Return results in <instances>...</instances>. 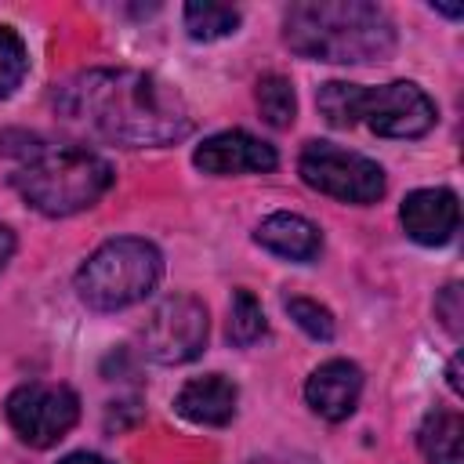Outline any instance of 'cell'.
Wrapping results in <instances>:
<instances>
[{
    "instance_id": "cell-1",
    "label": "cell",
    "mask_w": 464,
    "mask_h": 464,
    "mask_svg": "<svg viewBox=\"0 0 464 464\" xmlns=\"http://www.w3.org/2000/svg\"><path fill=\"white\" fill-rule=\"evenodd\" d=\"M65 123L83 127L116 145H174L192 134L185 98L160 76L141 69H87L54 91Z\"/></svg>"
},
{
    "instance_id": "cell-2",
    "label": "cell",
    "mask_w": 464,
    "mask_h": 464,
    "mask_svg": "<svg viewBox=\"0 0 464 464\" xmlns=\"http://www.w3.org/2000/svg\"><path fill=\"white\" fill-rule=\"evenodd\" d=\"M283 40L301 58L366 65L395 51V25L384 7L366 0H304L286 7Z\"/></svg>"
},
{
    "instance_id": "cell-3",
    "label": "cell",
    "mask_w": 464,
    "mask_h": 464,
    "mask_svg": "<svg viewBox=\"0 0 464 464\" xmlns=\"http://www.w3.org/2000/svg\"><path fill=\"white\" fill-rule=\"evenodd\" d=\"M11 185L33 210L47 218H69L94 207L109 192L112 167L87 145L40 141L22 152Z\"/></svg>"
},
{
    "instance_id": "cell-4",
    "label": "cell",
    "mask_w": 464,
    "mask_h": 464,
    "mask_svg": "<svg viewBox=\"0 0 464 464\" xmlns=\"http://www.w3.org/2000/svg\"><path fill=\"white\" fill-rule=\"evenodd\" d=\"M315 105L330 127L366 123L381 138H420L435 127V102L410 80H392L381 87L330 80L319 87Z\"/></svg>"
},
{
    "instance_id": "cell-5",
    "label": "cell",
    "mask_w": 464,
    "mask_h": 464,
    "mask_svg": "<svg viewBox=\"0 0 464 464\" xmlns=\"http://www.w3.org/2000/svg\"><path fill=\"white\" fill-rule=\"evenodd\" d=\"M163 276V254L138 236L102 243L76 272V294L94 312H116L145 301Z\"/></svg>"
},
{
    "instance_id": "cell-6",
    "label": "cell",
    "mask_w": 464,
    "mask_h": 464,
    "mask_svg": "<svg viewBox=\"0 0 464 464\" xmlns=\"http://www.w3.org/2000/svg\"><path fill=\"white\" fill-rule=\"evenodd\" d=\"M301 181L315 192H326L344 203H377L384 196V170L352 149H341L334 141H308L297 156Z\"/></svg>"
},
{
    "instance_id": "cell-7",
    "label": "cell",
    "mask_w": 464,
    "mask_h": 464,
    "mask_svg": "<svg viewBox=\"0 0 464 464\" xmlns=\"http://www.w3.org/2000/svg\"><path fill=\"white\" fill-rule=\"evenodd\" d=\"M4 413H7V424L14 428V435L22 442L47 450V446L62 442L72 431V424L80 420V399L65 384L33 381V384H22L7 395Z\"/></svg>"
},
{
    "instance_id": "cell-8",
    "label": "cell",
    "mask_w": 464,
    "mask_h": 464,
    "mask_svg": "<svg viewBox=\"0 0 464 464\" xmlns=\"http://www.w3.org/2000/svg\"><path fill=\"white\" fill-rule=\"evenodd\" d=\"M207 344V308L192 294L163 297L145 326H141V352L160 366L192 362Z\"/></svg>"
},
{
    "instance_id": "cell-9",
    "label": "cell",
    "mask_w": 464,
    "mask_h": 464,
    "mask_svg": "<svg viewBox=\"0 0 464 464\" xmlns=\"http://www.w3.org/2000/svg\"><path fill=\"white\" fill-rule=\"evenodd\" d=\"M192 163L203 174L228 178V174H265L279 163V156L268 141H261L246 130H218V134L203 138Z\"/></svg>"
},
{
    "instance_id": "cell-10",
    "label": "cell",
    "mask_w": 464,
    "mask_h": 464,
    "mask_svg": "<svg viewBox=\"0 0 464 464\" xmlns=\"http://www.w3.org/2000/svg\"><path fill=\"white\" fill-rule=\"evenodd\" d=\"M399 221L406 236L420 246H439L457 232L460 221V203L450 188H417L402 199Z\"/></svg>"
},
{
    "instance_id": "cell-11",
    "label": "cell",
    "mask_w": 464,
    "mask_h": 464,
    "mask_svg": "<svg viewBox=\"0 0 464 464\" xmlns=\"http://www.w3.org/2000/svg\"><path fill=\"white\" fill-rule=\"evenodd\" d=\"M359 392H362V370L348 359H330V362L315 366L312 377L304 381V402L323 420L352 417V410L359 402Z\"/></svg>"
},
{
    "instance_id": "cell-12",
    "label": "cell",
    "mask_w": 464,
    "mask_h": 464,
    "mask_svg": "<svg viewBox=\"0 0 464 464\" xmlns=\"http://www.w3.org/2000/svg\"><path fill=\"white\" fill-rule=\"evenodd\" d=\"M236 399H239V392L225 373H203V377H192L174 395V410L192 424L218 428L236 417Z\"/></svg>"
},
{
    "instance_id": "cell-13",
    "label": "cell",
    "mask_w": 464,
    "mask_h": 464,
    "mask_svg": "<svg viewBox=\"0 0 464 464\" xmlns=\"http://www.w3.org/2000/svg\"><path fill=\"white\" fill-rule=\"evenodd\" d=\"M254 239H257L265 250H272L276 257H286V261H315L319 250H323L319 228H315L308 218L290 214V210L268 214V218L257 225Z\"/></svg>"
},
{
    "instance_id": "cell-14",
    "label": "cell",
    "mask_w": 464,
    "mask_h": 464,
    "mask_svg": "<svg viewBox=\"0 0 464 464\" xmlns=\"http://www.w3.org/2000/svg\"><path fill=\"white\" fill-rule=\"evenodd\" d=\"M460 442H464V420H460V413H453V410H431L420 420L417 446H420V453H424L428 464H464Z\"/></svg>"
},
{
    "instance_id": "cell-15",
    "label": "cell",
    "mask_w": 464,
    "mask_h": 464,
    "mask_svg": "<svg viewBox=\"0 0 464 464\" xmlns=\"http://www.w3.org/2000/svg\"><path fill=\"white\" fill-rule=\"evenodd\" d=\"M239 11L228 4H185V29L192 40H221L236 33Z\"/></svg>"
},
{
    "instance_id": "cell-16",
    "label": "cell",
    "mask_w": 464,
    "mask_h": 464,
    "mask_svg": "<svg viewBox=\"0 0 464 464\" xmlns=\"http://www.w3.org/2000/svg\"><path fill=\"white\" fill-rule=\"evenodd\" d=\"M257 109L265 116V123L272 127H290L294 123V112H297V98H294V87L286 76L279 72H268L257 80Z\"/></svg>"
},
{
    "instance_id": "cell-17",
    "label": "cell",
    "mask_w": 464,
    "mask_h": 464,
    "mask_svg": "<svg viewBox=\"0 0 464 464\" xmlns=\"http://www.w3.org/2000/svg\"><path fill=\"white\" fill-rule=\"evenodd\" d=\"M265 330H268V323H265L261 301L250 290H236L232 294V308H228V337H232V344L246 348V344L261 341Z\"/></svg>"
},
{
    "instance_id": "cell-18",
    "label": "cell",
    "mask_w": 464,
    "mask_h": 464,
    "mask_svg": "<svg viewBox=\"0 0 464 464\" xmlns=\"http://www.w3.org/2000/svg\"><path fill=\"white\" fill-rule=\"evenodd\" d=\"M25 69H29V54L22 36L0 25V98H11L18 91V83L25 80Z\"/></svg>"
},
{
    "instance_id": "cell-19",
    "label": "cell",
    "mask_w": 464,
    "mask_h": 464,
    "mask_svg": "<svg viewBox=\"0 0 464 464\" xmlns=\"http://www.w3.org/2000/svg\"><path fill=\"white\" fill-rule=\"evenodd\" d=\"M286 315L312 337V341H330L334 337V315L326 304L312 297H286Z\"/></svg>"
},
{
    "instance_id": "cell-20",
    "label": "cell",
    "mask_w": 464,
    "mask_h": 464,
    "mask_svg": "<svg viewBox=\"0 0 464 464\" xmlns=\"http://www.w3.org/2000/svg\"><path fill=\"white\" fill-rule=\"evenodd\" d=\"M457 301H460V286L453 283V286L442 290V301L435 304V312L442 315V323H446V330H450L453 337L460 334V308H457Z\"/></svg>"
},
{
    "instance_id": "cell-21",
    "label": "cell",
    "mask_w": 464,
    "mask_h": 464,
    "mask_svg": "<svg viewBox=\"0 0 464 464\" xmlns=\"http://www.w3.org/2000/svg\"><path fill=\"white\" fill-rule=\"evenodd\" d=\"M11 254H14V232H11L7 225H0V272L7 268Z\"/></svg>"
},
{
    "instance_id": "cell-22",
    "label": "cell",
    "mask_w": 464,
    "mask_h": 464,
    "mask_svg": "<svg viewBox=\"0 0 464 464\" xmlns=\"http://www.w3.org/2000/svg\"><path fill=\"white\" fill-rule=\"evenodd\" d=\"M58 464H112V460H105V457H98V453H87V450H80V453H69V457H62Z\"/></svg>"
},
{
    "instance_id": "cell-23",
    "label": "cell",
    "mask_w": 464,
    "mask_h": 464,
    "mask_svg": "<svg viewBox=\"0 0 464 464\" xmlns=\"http://www.w3.org/2000/svg\"><path fill=\"white\" fill-rule=\"evenodd\" d=\"M457 373H460V359H453V362H450V388L460 395V377H457Z\"/></svg>"
}]
</instances>
